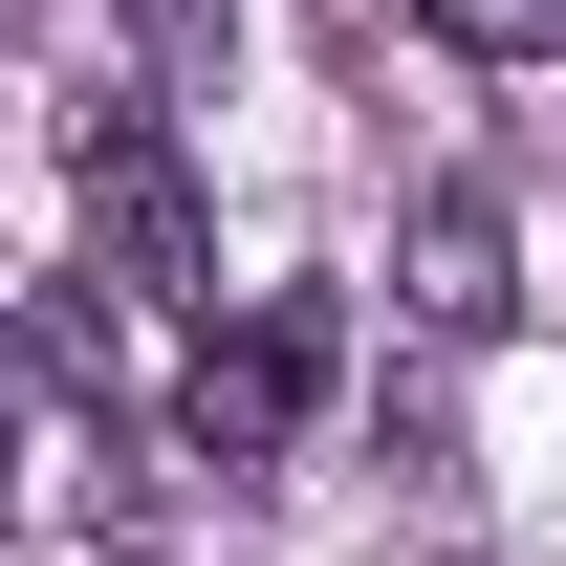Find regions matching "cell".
<instances>
[{"label": "cell", "instance_id": "1", "mask_svg": "<svg viewBox=\"0 0 566 566\" xmlns=\"http://www.w3.org/2000/svg\"><path fill=\"white\" fill-rule=\"evenodd\" d=\"M66 218H87V262L132 283V305H218V197H197V153H175L153 87L66 109Z\"/></svg>", "mask_w": 566, "mask_h": 566}, {"label": "cell", "instance_id": "2", "mask_svg": "<svg viewBox=\"0 0 566 566\" xmlns=\"http://www.w3.org/2000/svg\"><path fill=\"white\" fill-rule=\"evenodd\" d=\"M305 415H327V305H305V283H262L240 327H197V370H175V436H197L218 480H262Z\"/></svg>", "mask_w": 566, "mask_h": 566}, {"label": "cell", "instance_id": "3", "mask_svg": "<svg viewBox=\"0 0 566 566\" xmlns=\"http://www.w3.org/2000/svg\"><path fill=\"white\" fill-rule=\"evenodd\" d=\"M392 283H415V327H436V349H480L501 305H523V240H501L480 175H436V197H415V262H392Z\"/></svg>", "mask_w": 566, "mask_h": 566}, {"label": "cell", "instance_id": "4", "mask_svg": "<svg viewBox=\"0 0 566 566\" xmlns=\"http://www.w3.org/2000/svg\"><path fill=\"white\" fill-rule=\"evenodd\" d=\"M458 66H566V0H415Z\"/></svg>", "mask_w": 566, "mask_h": 566}, {"label": "cell", "instance_id": "5", "mask_svg": "<svg viewBox=\"0 0 566 566\" xmlns=\"http://www.w3.org/2000/svg\"><path fill=\"white\" fill-rule=\"evenodd\" d=\"M218 22H240V0H132V44H153V66H197Z\"/></svg>", "mask_w": 566, "mask_h": 566}, {"label": "cell", "instance_id": "6", "mask_svg": "<svg viewBox=\"0 0 566 566\" xmlns=\"http://www.w3.org/2000/svg\"><path fill=\"white\" fill-rule=\"evenodd\" d=\"M0 501H22V415H0Z\"/></svg>", "mask_w": 566, "mask_h": 566}]
</instances>
